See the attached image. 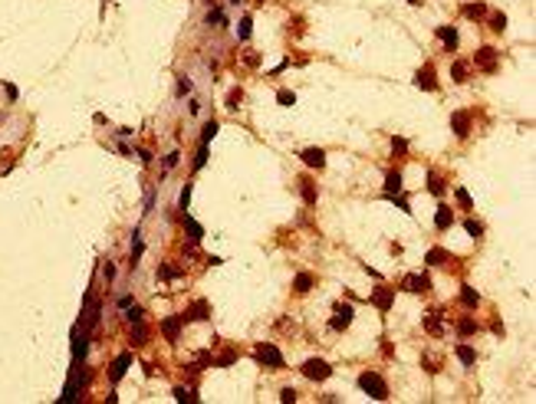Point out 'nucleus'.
I'll return each instance as SVG.
<instances>
[{
	"mask_svg": "<svg viewBox=\"0 0 536 404\" xmlns=\"http://www.w3.org/2000/svg\"><path fill=\"white\" fill-rule=\"evenodd\" d=\"M276 102H280V105H293L296 96L290 92V89H280V92H276Z\"/></svg>",
	"mask_w": 536,
	"mask_h": 404,
	"instance_id": "35",
	"label": "nucleus"
},
{
	"mask_svg": "<svg viewBox=\"0 0 536 404\" xmlns=\"http://www.w3.org/2000/svg\"><path fill=\"white\" fill-rule=\"evenodd\" d=\"M385 197H388L392 204H398V207L405 210V214H411V204H408V201H405V197H402V194H385Z\"/></svg>",
	"mask_w": 536,
	"mask_h": 404,
	"instance_id": "37",
	"label": "nucleus"
},
{
	"mask_svg": "<svg viewBox=\"0 0 536 404\" xmlns=\"http://www.w3.org/2000/svg\"><path fill=\"white\" fill-rule=\"evenodd\" d=\"M102 273H106V279L112 283V279H115V266H112V263H106V266H102Z\"/></svg>",
	"mask_w": 536,
	"mask_h": 404,
	"instance_id": "45",
	"label": "nucleus"
},
{
	"mask_svg": "<svg viewBox=\"0 0 536 404\" xmlns=\"http://www.w3.org/2000/svg\"><path fill=\"white\" fill-rule=\"evenodd\" d=\"M178 328H181V319H178V316H171V319H164V322H161V332H164V335H168L171 342L178 339Z\"/></svg>",
	"mask_w": 536,
	"mask_h": 404,
	"instance_id": "19",
	"label": "nucleus"
},
{
	"mask_svg": "<svg viewBox=\"0 0 536 404\" xmlns=\"http://www.w3.org/2000/svg\"><path fill=\"white\" fill-rule=\"evenodd\" d=\"M204 161H208V145H201V152L194 158V168H204Z\"/></svg>",
	"mask_w": 536,
	"mask_h": 404,
	"instance_id": "43",
	"label": "nucleus"
},
{
	"mask_svg": "<svg viewBox=\"0 0 536 404\" xmlns=\"http://www.w3.org/2000/svg\"><path fill=\"white\" fill-rule=\"evenodd\" d=\"M188 92H191V79H181L178 82V96H188Z\"/></svg>",
	"mask_w": 536,
	"mask_h": 404,
	"instance_id": "44",
	"label": "nucleus"
},
{
	"mask_svg": "<svg viewBox=\"0 0 536 404\" xmlns=\"http://www.w3.org/2000/svg\"><path fill=\"white\" fill-rule=\"evenodd\" d=\"M408 3H415V7H421V3H425V0H408Z\"/></svg>",
	"mask_w": 536,
	"mask_h": 404,
	"instance_id": "50",
	"label": "nucleus"
},
{
	"mask_svg": "<svg viewBox=\"0 0 536 404\" xmlns=\"http://www.w3.org/2000/svg\"><path fill=\"white\" fill-rule=\"evenodd\" d=\"M230 3H241V0H230Z\"/></svg>",
	"mask_w": 536,
	"mask_h": 404,
	"instance_id": "51",
	"label": "nucleus"
},
{
	"mask_svg": "<svg viewBox=\"0 0 536 404\" xmlns=\"http://www.w3.org/2000/svg\"><path fill=\"white\" fill-rule=\"evenodd\" d=\"M178 276H181V270H178V266H168V263H161V266H158V279H178Z\"/></svg>",
	"mask_w": 536,
	"mask_h": 404,
	"instance_id": "28",
	"label": "nucleus"
},
{
	"mask_svg": "<svg viewBox=\"0 0 536 404\" xmlns=\"http://www.w3.org/2000/svg\"><path fill=\"white\" fill-rule=\"evenodd\" d=\"M352 322V306H346V303H336V316L329 319V328L332 332H346Z\"/></svg>",
	"mask_w": 536,
	"mask_h": 404,
	"instance_id": "5",
	"label": "nucleus"
},
{
	"mask_svg": "<svg viewBox=\"0 0 536 404\" xmlns=\"http://www.w3.org/2000/svg\"><path fill=\"white\" fill-rule=\"evenodd\" d=\"M385 194H402V171L398 168H392L385 175Z\"/></svg>",
	"mask_w": 536,
	"mask_h": 404,
	"instance_id": "14",
	"label": "nucleus"
},
{
	"mask_svg": "<svg viewBox=\"0 0 536 404\" xmlns=\"http://www.w3.org/2000/svg\"><path fill=\"white\" fill-rule=\"evenodd\" d=\"M208 23H211V26H224V23H227V20H224V10H220V7H211V10H208Z\"/></svg>",
	"mask_w": 536,
	"mask_h": 404,
	"instance_id": "29",
	"label": "nucleus"
},
{
	"mask_svg": "<svg viewBox=\"0 0 536 404\" xmlns=\"http://www.w3.org/2000/svg\"><path fill=\"white\" fill-rule=\"evenodd\" d=\"M142 237H138V230H135V237H132V266H138V260H142Z\"/></svg>",
	"mask_w": 536,
	"mask_h": 404,
	"instance_id": "24",
	"label": "nucleus"
},
{
	"mask_svg": "<svg viewBox=\"0 0 536 404\" xmlns=\"http://www.w3.org/2000/svg\"><path fill=\"white\" fill-rule=\"evenodd\" d=\"M497 59H500V53H497L493 46H481V50L474 53V63L481 66L483 73H493V69H497Z\"/></svg>",
	"mask_w": 536,
	"mask_h": 404,
	"instance_id": "4",
	"label": "nucleus"
},
{
	"mask_svg": "<svg viewBox=\"0 0 536 404\" xmlns=\"http://www.w3.org/2000/svg\"><path fill=\"white\" fill-rule=\"evenodd\" d=\"M402 286H405L408 293H428V289H431V279H428V273H411V276H405Z\"/></svg>",
	"mask_w": 536,
	"mask_h": 404,
	"instance_id": "9",
	"label": "nucleus"
},
{
	"mask_svg": "<svg viewBox=\"0 0 536 404\" xmlns=\"http://www.w3.org/2000/svg\"><path fill=\"white\" fill-rule=\"evenodd\" d=\"M457 201H460V207H467V210H471V207H474V201H471V194H467V191H464V187H457Z\"/></svg>",
	"mask_w": 536,
	"mask_h": 404,
	"instance_id": "39",
	"label": "nucleus"
},
{
	"mask_svg": "<svg viewBox=\"0 0 536 404\" xmlns=\"http://www.w3.org/2000/svg\"><path fill=\"white\" fill-rule=\"evenodd\" d=\"M299 158L306 161V168H313V171H322L326 168V154L319 152V148H303L299 152Z\"/></svg>",
	"mask_w": 536,
	"mask_h": 404,
	"instance_id": "10",
	"label": "nucleus"
},
{
	"mask_svg": "<svg viewBox=\"0 0 536 404\" xmlns=\"http://www.w3.org/2000/svg\"><path fill=\"white\" fill-rule=\"evenodd\" d=\"M425 263H428V266H441V263H448V250H444V247H431L428 256H425Z\"/></svg>",
	"mask_w": 536,
	"mask_h": 404,
	"instance_id": "18",
	"label": "nucleus"
},
{
	"mask_svg": "<svg viewBox=\"0 0 536 404\" xmlns=\"http://www.w3.org/2000/svg\"><path fill=\"white\" fill-rule=\"evenodd\" d=\"M415 82H418L421 89H428V92H438V76H434V66H431V63H425L421 69H418Z\"/></svg>",
	"mask_w": 536,
	"mask_h": 404,
	"instance_id": "7",
	"label": "nucleus"
},
{
	"mask_svg": "<svg viewBox=\"0 0 536 404\" xmlns=\"http://www.w3.org/2000/svg\"><path fill=\"white\" fill-rule=\"evenodd\" d=\"M372 306H378L382 312H388L392 309V303H395V293L388 289V286H378V289H372V299H369Z\"/></svg>",
	"mask_w": 536,
	"mask_h": 404,
	"instance_id": "8",
	"label": "nucleus"
},
{
	"mask_svg": "<svg viewBox=\"0 0 536 404\" xmlns=\"http://www.w3.org/2000/svg\"><path fill=\"white\" fill-rule=\"evenodd\" d=\"M454 352H457V358L464 361V365H474V361H477V352H474L471 345H457Z\"/></svg>",
	"mask_w": 536,
	"mask_h": 404,
	"instance_id": "23",
	"label": "nucleus"
},
{
	"mask_svg": "<svg viewBox=\"0 0 536 404\" xmlns=\"http://www.w3.org/2000/svg\"><path fill=\"white\" fill-rule=\"evenodd\" d=\"M359 388L365 394H372L375 401H385V398H388V384H385V378L378 372H362L359 375Z\"/></svg>",
	"mask_w": 536,
	"mask_h": 404,
	"instance_id": "1",
	"label": "nucleus"
},
{
	"mask_svg": "<svg viewBox=\"0 0 536 404\" xmlns=\"http://www.w3.org/2000/svg\"><path fill=\"white\" fill-rule=\"evenodd\" d=\"M125 316H129V322H142V316H145V312H142L138 306H129V309H125Z\"/></svg>",
	"mask_w": 536,
	"mask_h": 404,
	"instance_id": "40",
	"label": "nucleus"
},
{
	"mask_svg": "<svg viewBox=\"0 0 536 404\" xmlns=\"http://www.w3.org/2000/svg\"><path fill=\"white\" fill-rule=\"evenodd\" d=\"M303 375L309 381H326V378H332V365L322 358H306L303 361Z\"/></svg>",
	"mask_w": 536,
	"mask_h": 404,
	"instance_id": "2",
	"label": "nucleus"
},
{
	"mask_svg": "<svg viewBox=\"0 0 536 404\" xmlns=\"http://www.w3.org/2000/svg\"><path fill=\"white\" fill-rule=\"evenodd\" d=\"M451 76H454V82H464V79H467V63L457 59V63L451 66Z\"/></svg>",
	"mask_w": 536,
	"mask_h": 404,
	"instance_id": "27",
	"label": "nucleus"
},
{
	"mask_svg": "<svg viewBox=\"0 0 536 404\" xmlns=\"http://www.w3.org/2000/svg\"><path fill=\"white\" fill-rule=\"evenodd\" d=\"M460 303H464L467 309H477V306H481V293H477L474 286H460Z\"/></svg>",
	"mask_w": 536,
	"mask_h": 404,
	"instance_id": "16",
	"label": "nucleus"
},
{
	"mask_svg": "<svg viewBox=\"0 0 536 404\" xmlns=\"http://www.w3.org/2000/svg\"><path fill=\"white\" fill-rule=\"evenodd\" d=\"M217 135V122H208L204 125V131H201V145H211V138Z\"/></svg>",
	"mask_w": 536,
	"mask_h": 404,
	"instance_id": "31",
	"label": "nucleus"
},
{
	"mask_svg": "<svg viewBox=\"0 0 536 404\" xmlns=\"http://www.w3.org/2000/svg\"><path fill=\"white\" fill-rule=\"evenodd\" d=\"M230 361H234V352H224V355L217 358V365H230Z\"/></svg>",
	"mask_w": 536,
	"mask_h": 404,
	"instance_id": "48",
	"label": "nucleus"
},
{
	"mask_svg": "<svg viewBox=\"0 0 536 404\" xmlns=\"http://www.w3.org/2000/svg\"><path fill=\"white\" fill-rule=\"evenodd\" d=\"M425 328L438 339V335H444V326H441V309L438 312H431V316H425Z\"/></svg>",
	"mask_w": 536,
	"mask_h": 404,
	"instance_id": "17",
	"label": "nucleus"
},
{
	"mask_svg": "<svg viewBox=\"0 0 536 404\" xmlns=\"http://www.w3.org/2000/svg\"><path fill=\"white\" fill-rule=\"evenodd\" d=\"M129 365H132V352H122L119 358H115V365H112V381H122V375L129 372Z\"/></svg>",
	"mask_w": 536,
	"mask_h": 404,
	"instance_id": "12",
	"label": "nucleus"
},
{
	"mask_svg": "<svg viewBox=\"0 0 536 404\" xmlns=\"http://www.w3.org/2000/svg\"><path fill=\"white\" fill-rule=\"evenodd\" d=\"M451 128H454L457 138H467L471 135V112H464V109L451 112Z\"/></svg>",
	"mask_w": 536,
	"mask_h": 404,
	"instance_id": "6",
	"label": "nucleus"
},
{
	"mask_svg": "<svg viewBox=\"0 0 536 404\" xmlns=\"http://www.w3.org/2000/svg\"><path fill=\"white\" fill-rule=\"evenodd\" d=\"M280 401H283V404H293L296 401V391H293V388H283V391H280Z\"/></svg>",
	"mask_w": 536,
	"mask_h": 404,
	"instance_id": "42",
	"label": "nucleus"
},
{
	"mask_svg": "<svg viewBox=\"0 0 536 404\" xmlns=\"http://www.w3.org/2000/svg\"><path fill=\"white\" fill-rule=\"evenodd\" d=\"M457 332L467 339V335H474V332H477V322H474V319H460V322H457Z\"/></svg>",
	"mask_w": 536,
	"mask_h": 404,
	"instance_id": "30",
	"label": "nucleus"
},
{
	"mask_svg": "<svg viewBox=\"0 0 536 404\" xmlns=\"http://www.w3.org/2000/svg\"><path fill=\"white\" fill-rule=\"evenodd\" d=\"M253 355H257V361H260V365H267V368H283V355H280V349H276V345L260 342V345L253 349Z\"/></svg>",
	"mask_w": 536,
	"mask_h": 404,
	"instance_id": "3",
	"label": "nucleus"
},
{
	"mask_svg": "<svg viewBox=\"0 0 536 404\" xmlns=\"http://www.w3.org/2000/svg\"><path fill=\"white\" fill-rule=\"evenodd\" d=\"M241 96H243L241 89H234V92L227 96V109H237V105H241Z\"/></svg>",
	"mask_w": 536,
	"mask_h": 404,
	"instance_id": "41",
	"label": "nucleus"
},
{
	"mask_svg": "<svg viewBox=\"0 0 536 404\" xmlns=\"http://www.w3.org/2000/svg\"><path fill=\"white\" fill-rule=\"evenodd\" d=\"M293 289L296 293H309V289H313V273H296Z\"/></svg>",
	"mask_w": 536,
	"mask_h": 404,
	"instance_id": "20",
	"label": "nucleus"
},
{
	"mask_svg": "<svg viewBox=\"0 0 536 404\" xmlns=\"http://www.w3.org/2000/svg\"><path fill=\"white\" fill-rule=\"evenodd\" d=\"M188 201H191V184H185V191H181V207H188Z\"/></svg>",
	"mask_w": 536,
	"mask_h": 404,
	"instance_id": "46",
	"label": "nucleus"
},
{
	"mask_svg": "<svg viewBox=\"0 0 536 404\" xmlns=\"http://www.w3.org/2000/svg\"><path fill=\"white\" fill-rule=\"evenodd\" d=\"M464 227H467V233H471V237H481V233H483V224H481V220H474V217L464 220Z\"/></svg>",
	"mask_w": 536,
	"mask_h": 404,
	"instance_id": "34",
	"label": "nucleus"
},
{
	"mask_svg": "<svg viewBox=\"0 0 536 404\" xmlns=\"http://www.w3.org/2000/svg\"><path fill=\"white\" fill-rule=\"evenodd\" d=\"M438 40L444 43V50H457V43H460V33L454 30V26H438Z\"/></svg>",
	"mask_w": 536,
	"mask_h": 404,
	"instance_id": "11",
	"label": "nucleus"
},
{
	"mask_svg": "<svg viewBox=\"0 0 536 404\" xmlns=\"http://www.w3.org/2000/svg\"><path fill=\"white\" fill-rule=\"evenodd\" d=\"M490 26H493L497 33H504V30H507V17H504V13H493V17H490Z\"/></svg>",
	"mask_w": 536,
	"mask_h": 404,
	"instance_id": "36",
	"label": "nucleus"
},
{
	"mask_svg": "<svg viewBox=\"0 0 536 404\" xmlns=\"http://www.w3.org/2000/svg\"><path fill=\"white\" fill-rule=\"evenodd\" d=\"M185 227H188V233H191V240H201V237H204V230H201V224H194L191 217H185Z\"/></svg>",
	"mask_w": 536,
	"mask_h": 404,
	"instance_id": "32",
	"label": "nucleus"
},
{
	"mask_svg": "<svg viewBox=\"0 0 536 404\" xmlns=\"http://www.w3.org/2000/svg\"><path fill=\"white\" fill-rule=\"evenodd\" d=\"M299 191L306 197V204H316V184H313L309 177H299Z\"/></svg>",
	"mask_w": 536,
	"mask_h": 404,
	"instance_id": "21",
	"label": "nucleus"
},
{
	"mask_svg": "<svg viewBox=\"0 0 536 404\" xmlns=\"http://www.w3.org/2000/svg\"><path fill=\"white\" fill-rule=\"evenodd\" d=\"M250 33H253V20H250V17H241V23H237V36H241V40H250Z\"/></svg>",
	"mask_w": 536,
	"mask_h": 404,
	"instance_id": "26",
	"label": "nucleus"
},
{
	"mask_svg": "<svg viewBox=\"0 0 536 404\" xmlns=\"http://www.w3.org/2000/svg\"><path fill=\"white\" fill-rule=\"evenodd\" d=\"M460 13H464L467 20H483V17H487V3H481V0H477V3H464Z\"/></svg>",
	"mask_w": 536,
	"mask_h": 404,
	"instance_id": "13",
	"label": "nucleus"
},
{
	"mask_svg": "<svg viewBox=\"0 0 536 404\" xmlns=\"http://www.w3.org/2000/svg\"><path fill=\"white\" fill-rule=\"evenodd\" d=\"M243 63H247V66H257V63H260V56H257V53H247V56H243Z\"/></svg>",
	"mask_w": 536,
	"mask_h": 404,
	"instance_id": "47",
	"label": "nucleus"
},
{
	"mask_svg": "<svg viewBox=\"0 0 536 404\" xmlns=\"http://www.w3.org/2000/svg\"><path fill=\"white\" fill-rule=\"evenodd\" d=\"M428 187H431V194H434V197H444V181H441L434 171L428 175Z\"/></svg>",
	"mask_w": 536,
	"mask_h": 404,
	"instance_id": "25",
	"label": "nucleus"
},
{
	"mask_svg": "<svg viewBox=\"0 0 536 404\" xmlns=\"http://www.w3.org/2000/svg\"><path fill=\"white\" fill-rule=\"evenodd\" d=\"M145 339H148V328H145V326L132 328V342H135V345H145Z\"/></svg>",
	"mask_w": 536,
	"mask_h": 404,
	"instance_id": "33",
	"label": "nucleus"
},
{
	"mask_svg": "<svg viewBox=\"0 0 536 404\" xmlns=\"http://www.w3.org/2000/svg\"><path fill=\"white\" fill-rule=\"evenodd\" d=\"M392 152L395 154H405L408 152V138H398V135H395V138H392Z\"/></svg>",
	"mask_w": 536,
	"mask_h": 404,
	"instance_id": "38",
	"label": "nucleus"
},
{
	"mask_svg": "<svg viewBox=\"0 0 536 404\" xmlns=\"http://www.w3.org/2000/svg\"><path fill=\"white\" fill-rule=\"evenodd\" d=\"M155 207V191H148V197H145V210H152Z\"/></svg>",
	"mask_w": 536,
	"mask_h": 404,
	"instance_id": "49",
	"label": "nucleus"
},
{
	"mask_svg": "<svg viewBox=\"0 0 536 404\" xmlns=\"http://www.w3.org/2000/svg\"><path fill=\"white\" fill-rule=\"evenodd\" d=\"M451 224H454V210H451L448 204H441L438 214H434V227H438V230H448Z\"/></svg>",
	"mask_w": 536,
	"mask_h": 404,
	"instance_id": "15",
	"label": "nucleus"
},
{
	"mask_svg": "<svg viewBox=\"0 0 536 404\" xmlns=\"http://www.w3.org/2000/svg\"><path fill=\"white\" fill-rule=\"evenodd\" d=\"M191 319H208V303L201 299V303H194V309L191 312H185V322H191Z\"/></svg>",
	"mask_w": 536,
	"mask_h": 404,
	"instance_id": "22",
	"label": "nucleus"
}]
</instances>
